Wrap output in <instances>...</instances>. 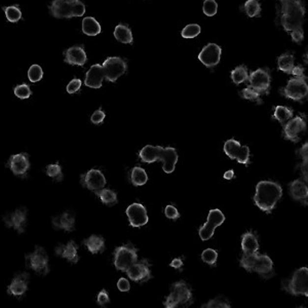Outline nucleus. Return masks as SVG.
I'll return each mask as SVG.
<instances>
[{
    "label": "nucleus",
    "instance_id": "47",
    "mask_svg": "<svg viewBox=\"0 0 308 308\" xmlns=\"http://www.w3.org/2000/svg\"><path fill=\"white\" fill-rule=\"evenodd\" d=\"M203 14L208 17H214L218 10V4L215 0H205L202 5Z\"/></svg>",
    "mask_w": 308,
    "mask_h": 308
},
{
    "label": "nucleus",
    "instance_id": "38",
    "mask_svg": "<svg viewBox=\"0 0 308 308\" xmlns=\"http://www.w3.org/2000/svg\"><path fill=\"white\" fill-rule=\"evenodd\" d=\"M5 17L8 22L10 23H17L22 19V11L17 5H10V6H4L2 7Z\"/></svg>",
    "mask_w": 308,
    "mask_h": 308
},
{
    "label": "nucleus",
    "instance_id": "33",
    "mask_svg": "<svg viewBox=\"0 0 308 308\" xmlns=\"http://www.w3.org/2000/svg\"><path fill=\"white\" fill-rule=\"evenodd\" d=\"M131 181L134 186L145 185L148 181L146 170L140 167H135L131 172Z\"/></svg>",
    "mask_w": 308,
    "mask_h": 308
},
{
    "label": "nucleus",
    "instance_id": "3",
    "mask_svg": "<svg viewBox=\"0 0 308 308\" xmlns=\"http://www.w3.org/2000/svg\"><path fill=\"white\" fill-rule=\"evenodd\" d=\"M304 17L305 7L301 0H295L293 2L281 5L280 22L287 32L302 28Z\"/></svg>",
    "mask_w": 308,
    "mask_h": 308
},
{
    "label": "nucleus",
    "instance_id": "14",
    "mask_svg": "<svg viewBox=\"0 0 308 308\" xmlns=\"http://www.w3.org/2000/svg\"><path fill=\"white\" fill-rule=\"evenodd\" d=\"M250 86L261 95H267L270 89L271 76L266 69H257L249 75Z\"/></svg>",
    "mask_w": 308,
    "mask_h": 308
},
{
    "label": "nucleus",
    "instance_id": "17",
    "mask_svg": "<svg viewBox=\"0 0 308 308\" xmlns=\"http://www.w3.org/2000/svg\"><path fill=\"white\" fill-rule=\"evenodd\" d=\"M222 49L216 43H209L198 55V60L208 68H213L220 63Z\"/></svg>",
    "mask_w": 308,
    "mask_h": 308
},
{
    "label": "nucleus",
    "instance_id": "12",
    "mask_svg": "<svg viewBox=\"0 0 308 308\" xmlns=\"http://www.w3.org/2000/svg\"><path fill=\"white\" fill-rule=\"evenodd\" d=\"M224 152L230 159H235L239 164L248 166L250 164V148L242 146L234 139L227 140L224 144Z\"/></svg>",
    "mask_w": 308,
    "mask_h": 308
},
{
    "label": "nucleus",
    "instance_id": "35",
    "mask_svg": "<svg viewBox=\"0 0 308 308\" xmlns=\"http://www.w3.org/2000/svg\"><path fill=\"white\" fill-rule=\"evenodd\" d=\"M231 79L235 84H241L245 82H248L249 81L248 68L244 65L236 67L234 70L231 71Z\"/></svg>",
    "mask_w": 308,
    "mask_h": 308
},
{
    "label": "nucleus",
    "instance_id": "11",
    "mask_svg": "<svg viewBox=\"0 0 308 308\" xmlns=\"http://www.w3.org/2000/svg\"><path fill=\"white\" fill-rule=\"evenodd\" d=\"M225 221V216L219 209H213L209 212L208 220L198 230L201 241H209L214 235L217 227L222 225Z\"/></svg>",
    "mask_w": 308,
    "mask_h": 308
},
{
    "label": "nucleus",
    "instance_id": "42",
    "mask_svg": "<svg viewBox=\"0 0 308 308\" xmlns=\"http://www.w3.org/2000/svg\"><path fill=\"white\" fill-rule=\"evenodd\" d=\"M242 97L246 100L252 101L257 103V104H261L262 100H261V94H259L257 90H255L254 88H252L251 86H248L246 88H244L241 93Z\"/></svg>",
    "mask_w": 308,
    "mask_h": 308
},
{
    "label": "nucleus",
    "instance_id": "8",
    "mask_svg": "<svg viewBox=\"0 0 308 308\" xmlns=\"http://www.w3.org/2000/svg\"><path fill=\"white\" fill-rule=\"evenodd\" d=\"M25 260L27 267L35 271L38 275L47 276L50 272L49 256L43 248L37 246L34 252L25 256Z\"/></svg>",
    "mask_w": 308,
    "mask_h": 308
},
{
    "label": "nucleus",
    "instance_id": "48",
    "mask_svg": "<svg viewBox=\"0 0 308 308\" xmlns=\"http://www.w3.org/2000/svg\"><path fill=\"white\" fill-rule=\"evenodd\" d=\"M72 16L75 18L83 17L85 14V5L81 1V0H70Z\"/></svg>",
    "mask_w": 308,
    "mask_h": 308
},
{
    "label": "nucleus",
    "instance_id": "51",
    "mask_svg": "<svg viewBox=\"0 0 308 308\" xmlns=\"http://www.w3.org/2000/svg\"><path fill=\"white\" fill-rule=\"evenodd\" d=\"M105 117H106V113L102 109H98L93 113V115L90 116V121H92L94 124H101L103 121H104Z\"/></svg>",
    "mask_w": 308,
    "mask_h": 308
},
{
    "label": "nucleus",
    "instance_id": "18",
    "mask_svg": "<svg viewBox=\"0 0 308 308\" xmlns=\"http://www.w3.org/2000/svg\"><path fill=\"white\" fill-rule=\"evenodd\" d=\"M125 272L128 273L129 279L136 282H145L151 279L150 264L145 259L137 261Z\"/></svg>",
    "mask_w": 308,
    "mask_h": 308
},
{
    "label": "nucleus",
    "instance_id": "16",
    "mask_svg": "<svg viewBox=\"0 0 308 308\" xmlns=\"http://www.w3.org/2000/svg\"><path fill=\"white\" fill-rule=\"evenodd\" d=\"M106 178L100 169H89L84 176H82V184L88 190L97 192L106 186Z\"/></svg>",
    "mask_w": 308,
    "mask_h": 308
},
{
    "label": "nucleus",
    "instance_id": "36",
    "mask_svg": "<svg viewBox=\"0 0 308 308\" xmlns=\"http://www.w3.org/2000/svg\"><path fill=\"white\" fill-rule=\"evenodd\" d=\"M294 115V111L286 106H277L275 109V114H273V118L280 121V123L287 122L290 120Z\"/></svg>",
    "mask_w": 308,
    "mask_h": 308
},
{
    "label": "nucleus",
    "instance_id": "7",
    "mask_svg": "<svg viewBox=\"0 0 308 308\" xmlns=\"http://www.w3.org/2000/svg\"><path fill=\"white\" fill-rule=\"evenodd\" d=\"M138 260V249L133 245H123L114 251V265L119 271L125 272Z\"/></svg>",
    "mask_w": 308,
    "mask_h": 308
},
{
    "label": "nucleus",
    "instance_id": "39",
    "mask_svg": "<svg viewBox=\"0 0 308 308\" xmlns=\"http://www.w3.org/2000/svg\"><path fill=\"white\" fill-rule=\"evenodd\" d=\"M307 151H308V144L305 143L301 148L300 150L298 151L302 162H301V165H300V168H301V173H302V176H303V179H304V182L305 183H307V180H308V170H307V167H308V156H307Z\"/></svg>",
    "mask_w": 308,
    "mask_h": 308
},
{
    "label": "nucleus",
    "instance_id": "21",
    "mask_svg": "<svg viewBox=\"0 0 308 308\" xmlns=\"http://www.w3.org/2000/svg\"><path fill=\"white\" fill-rule=\"evenodd\" d=\"M28 283H29V275L27 272L20 273V275L16 276L14 280H11L10 284L7 288V293L15 297H21V296L25 295V293L28 290Z\"/></svg>",
    "mask_w": 308,
    "mask_h": 308
},
{
    "label": "nucleus",
    "instance_id": "43",
    "mask_svg": "<svg viewBox=\"0 0 308 308\" xmlns=\"http://www.w3.org/2000/svg\"><path fill=\"white\" fill-rule=\"evenodd\" d=\"M42 77H43V71H42V68L39 65L34 64L29 68L28 78L31 83H38L41 81Z\"/></svg>",
    "mask_w": 308,
    "mask_h": 308
},
{
    "label": "nucleus",
    "instance_id": "9",
    "mask_svg": "<svg viewBox=\"0 0 308 308\" xmlns=\"http://www.w3.org/2000/svg\"><path fill=\"white\" fill-rule=\"evenodd\" d=\"M281 95L288 99L301 102L308 95L306 77H294L290 79L288 84L281 89Z\"/></svg>",
    "mask_w": 308,
    "mask_h": 308
},
{
    "label": "nucleus",
    "instance_id": "31",
    "mask_svg": "<svg viewBox=\"0 0 308 308\" xmlns=\"http://www.w3.org/2000/svg\"><path fill=\"white\" fill-rule=\"evenodd\" d=\"M295 68L294 56L290 53L282 54L278 59V69L283 73L292 74Z\"/></svg>",
    "mask_w": 308,
    "mask_h": 308
},
{
    "label": "nucleus",
    "instance_id": "10",
    "mask_svg": "<svg viewBox=\"0 0 308 308\" xmlns=\"http://www.w3.org/2000/svg\"><path fill=\"white\" fill-rule=\"evenodd\" d=\"M105 79L110 83H115L128 70L127 62L118 56L107 58L102 65Z\"/></svg>",
    "mask_w": 308,
    "mask_h": 308
},
{
    "label": "nucleus",
    "instance_id": "2",
    "mask_svg": "<svg viewBox=\"0 0 308 308\" xmlns=\"http://www.w3.org/2000/svg\"><path fill=\"white\" fill-rule=\"evenodd\" d=\"M282 196L281 186L273 181H260L256 186L254 201L263 212L270 214Z\"/></svg>",
    "mask_w": 308,
    "mask_h": 308
},
{
    "label": "nucleus",
    "instance_id": "4",
    "mask_svg": "<svg viewBox=\"0 0 308 308\" xmlns=\"http://www.w3.org/2000/svg\"><path fill=\"white\" fill-rule=\"evenodd\" d=\"M241 266L249 272H257L262 278H269L273 271V262L267 255L245 254L241 259Z\"/></svg>",
    "mask_w": 308,
    "mask_h": 308
},
{
    "label": "nucleus",
    "instance_id": "25",
    "mask_svg": "<svg viewBox=\"0 0 308 308\" xmlns=\"http://www.w3.org/2000/svg\"><path fill=\"white\" fill-rule=\"evenodd\" d=\"M289 192L290 196L294 200L302 202L303 204H307L308 197V188L304 181L295 180L289 184Z\"/></svg>",
    "mask_w": 308,
    "mask_h": 308
},
{
    "label": "nucleus",
    "instance_id": "19",
    "mask_svg": "<svg viewBox=\"0 0 308 308\" xmlns=\"http://www.w3.org/2000/svg\"><path fill=\"white\" fill-rule=\"evenodd\" d=\"M125 213H127V216L130 221V225L132 227H136V228L142 227L146 225L148 221H149L147 210L141 203H138V202L132 203L131 205H129Z\"/></svg>",
    "mask_w": 308,
    "mask_h": 308
},
{
    "label": "nucleus",
    "instance_id": "37",
    "mask_svg": "<svg viewBox=\"0 0 308 308\" xmlns=\"http://www.w3.org/2000/svg\"><path fill=\"white\" fill-rule=\"evenodd\" d=\"M246 14L250 18L259 17L261 14V5L258 2V0H247V2L244 5Z\"/></svg>",
    "mask_w": 308,
    "mask_h": 308
},
{
    "label": "nucleus",
    "instance_id": "32",
    "mask_svg": "<svg viewBox=\"0 0 308 308\" xmlns=\"http://www.w3.org/2000/svg\"><path fill=\"white\" fill-rule=\"evenodd\" d=\"M114 37L121 43H133V33L127 25H117L114 30Z\"/></svg>",
    "mask_w": 308,
    "mask_h": 308
},
{
    "label": "nucleus",
    "instance_id": "45",
    "mask_svg": "<svg viewBox=\"0 0 308 308\" xmlns=\"http://www.w3.org/2000/svg\"><path fill=\"white\" fill-rule=\"evenodd\" d=\"M217 259H218V253L214 249H205L201 253V260L209 265H215Z\"/></svg>",
    "mask_w": 308,
    "mask_h": 308
},
{
    "label": "nucleus",
    "instance_id": "30",
    "mask_svg": "<svg viewBox=\"0 0 308 308\" xmlns=\"http://www.w3.org/2000/svg\"><path fill=\"white\" fill-rule=\"evenodd\" d=\"M83 32L88 36H96L101 33L100 23L93 17H86L83 20Z\"/></svg>",
    "mask_w": 308,
    "mask_h": 308
},
{
    "label": "nucleus",
    "instance_id": "13",
    "mask_svg": "<svg viewBox=\"0 0 308 308\" xmlns=\"http://www.w3.org/2000/svg\"><path fill=\"white\" fill-rule=\"evenodd\" d=\"M306 132V121L301 116L292 117L283 125V137L284 139L297 143L301 140L302 136Z\"/></svg>",
    "mask_w": 308,
    "mask_h": 308
},
{
    "label": "nucleus",
    "instance_id": "23",
    "mask_svg": "<svg viewBox=\"0 0 308 308\" xmlns=\"http://www.w3.org/2000/svg\"><path fill=\"white\" fill-rule=\"evenodd\" d=\"M50 10L53 17L56 19L73 18L70 0H53Z\"/></svg>",
    "mask_w": 308,
    "mask_h": 308
},
{
    "label": "nucleus",
    "instance_id": "27",
    "mask_svg": "<svg viewBox=\"0 0 308 308\" xmlns=\"http://www.w3.org/2000/svg\"><path fill=\"white\" fill-rule=\"evenodd\" d=\"M86 54L83 47L75 45L65 52V62L69 65L84 66L86 63Z\"/></svg>",
    "mask_w": 308,
    "mask_h": 308
},
{
    "label": "nucleus",
    "instance_id": "29",
    "mask_svg": "<svg viewBox=\"0 0 308 308\" xmlns=\"http://www.w3.org/2000/svg\"><path fill=\"white\" fill-rule=\"evenodd\" d=\"M84 245L94 255L103 253L105 251V239L99 235H90L88 238L84 239Z\"/></svg>",
    "mask_w": 308,
    "mask_h": 308
},
{
    "label": "nucleus",
    "instance_id": "54",
    "mask_svg": "<svg viewBox=\"0 0 308 308\" xmlns=\"http://www.w3.org/2000/svg\"><path fill=\"white\" fill-rule=\"evenodd\" d=\"M117 288L120 292H129L130 289H131V284H130V281L124 279V278H121L118 280L117 281Z\"/></svg>",
    "mask_w": 308,
    "mask_h": 308
},
{
    "label": "nucleus",
    "instance_id": "58",
    "mask_svg": "<svg viewBox=\"0 0 308 308\" xmlns=\"http://www.w3.org/2000/svg\"><path fill=\"white\" fill-rule=\"evenodd\" d=\"M280 1L281 5H282V4H287V3L293 2V1H295V0H280Z\"/></svg>",
    "mask_w": 308,
    "mask_h": 308
},
{
    "label": "nucleus",
    "instance_id": "52",
    "mask_svg": "<svg viewBox=\"0 0 308 308\" xmlns=\"http://www.w3.org/2000/svg\"><path fill=\"white\" fill-rule=\"evenodd\" d=\"M97 301H98V304L102 307H106L109 302H110V299H109V295L108 293L106 292V290H102L99 294H98V297H97Z\"/></svg>",
    "mask_w": 308,
    "mask_h": 308
},
{
    "label": "nucleus",
    "instance_id": "46",
    "mask_svg": "<svg viewBox=\"0 0 308 308\" xmlns=\"http://www.w3.org/2000/svg\"><path fill=\"white\" fill-rule=\"evenodd\" d=\"M14 93L15 95L19 98V99H22V100H25V99H28L30 98L32 92H31V88L28 84H19L17 85L15 88H14Z\"/></svg>",
    "mask_w": 308,
    "mask_h": 308
},
{
    "label": "nucleus",
    "instance_id": "1",
    "mask_svg": "<svg viewBox=\"0 0 308 308\" xmlns=\"http://www.w3.org/2000/svg\"><path fill=\"white\" fill-rule=\"evenodd\" d=\"M141 161L146 164H153L155 162H163V169L167 174H172L178 163V153L173 147H162L146 145L139 153Z\"/></svg>",
    "mask_w": 308,
    "mask_h": 308
},
{
    "label": "nucleus",
    "instance_id": "34",
    "mask_svg": "<svg viewBox=\"0 0 308 308\" xmlns=\"http://www.w3.org/2000/svg\"><path fill=\"white\" fill-rule=\"evenodd\" d=\"M96 193V196L100 197V199L102 200V202L106 204V205H109V207H111V205H114L117 203V196L116 193L110 190V189H101Z\"/></svg>",
    "mask_w": 308,
    "mask_h": 308
},
{
    "label": "nucleus",
    "instance_id": "57",
    "mask_svg": "<svg viewBox=\"0 0 308 308\" xmlns=\"http://www.w3.org/2000/svg\"><path fill=\"white\" fill-rule=\"evenodd\" d=\"M233 177H234V172H233V169L227 170V172L224 174V179H226V180H231Z\"/></svg>",
    "mask_w": 308,
    "mask_h": 308
},
{
    "label": "nucleus",
    "instance_id": "55",
    "mask_svg": "<svg viewBox=\"0 0 308 308\" xmlns=\"http://www.w3.org/2000/svg\"><path fill=\"white\" fill-rule=\"evenodd\" d=\"M169 266L173 267V268H176V269H181L182 267H183V261H182V259H180V258H176L172 262H170Z\"/></svg>",
    "mask_w": 308,
    "mask_h": 308
},
{
    "label": "nucleus",
    "instance_id": "53",
    "mask_svg": "<svg viewBox=\"0 0 308 308\" xmlns=\"http://www.w3.org/2000/svg\"><path fill=\"white\" fill-rule=\"evenodd\" d=\"M291 36H292V39L297 42V43H300L301 41H303L304 39V32H303V29L302 28H298V29H295L293 31H291Z\"/></svg>",
    "mask_w": 308,
    "mask_h": 308
},
{
    "label": "nucleus",
    "instance_id": "24",
    "mask_svg": "<svg viewBox=\"0 0 308 308\" xmlns=\"http://www.w3.org/2000/svg\"><path fill=\"white\" fill-rule=\"evenodd\" d=\"M52 223L56 229H63L67 232H71L75 229V215L70 212H65L54 217Z\"/></svg>",
    "mask_w": 308,
    "mask_h": 308
},
{
    "label": "nucleus",
    "instance_id": "41",
    "mask_svg": "<svg viewBox=\"0 0 308 308\" xmlns=\"http://www.w3.org/2000/svg\"><path fill=\"white\" fill-rule=\"evenodd\" d=\"M201 31V28L199 25L197 24H189L186 27H184V29L182 30L181 35L183 38L186 39H191V38H196V36L199 35V33Z\"/></svg>",
    "mask_w": 308,
    "mask_h": 308
},
{
    "label": "nucleus",
    "instance_id": "56",
    "mask_svg": "<svg viewBox=\"0 0 308 308\" xmlns=\"http://www.w3.org/2000/svg\"><path fill=\"white\" fill-rule=\"evenodd\" d=\"M292 74L296 77H304V68L301 66H295Z\"/></svg>",
    "mask_w": 308,
    "mask_h": 308
},
{
    "label": "nucleus",
    "instance_id": "28",
    "mask_svg": "<svg viewBox=\"0 0 308 308\" xmlns=\"http://www.w3.org/2000/svg\"><path fill=\"white\" fill-rule=\"evenodd\" d=\"M242 250L244 254H254L259 251V242L253 232H246L242 236Z\"/></svg>",
    "mask_w": 308,
    "mask_h": 308
},
{
    "label": "nucleus",
    "instance_id": "40",
    "mask_svg": "<svg viewBox=\"0 0 308 308\" xmlns=\"http://www.w3.org/2000/svg\"><path fill=\"white\" fill-rule=\"evenodd\" d=\"M202 308H230V302L228 301L223 296H218L215 299L210 300L208 303H205L201 306Z\"/></svg>",
    "mask_w": 308,
    "mask_h": 308
},
{
    "label": "nucleus",
    "instance_id": "26",
    "mask_svg": "<svg viewBox=\"0 0 308 308\" xmlns=\"http://www.w3.org/2000/svg\"><path fill=\"white\" fill-rule=\"evenodd\" d=\"M77 250H78L77 245L73 241H70L69 243H67V245L61 244L56 247V255L66 259L67 261H69L71 264H76L79 261V257L77 255Z\"/></svg>",
    "mask_w": 308,
    "mask_h": 308
},
{
    "label": "nucleus",
    "instance_id": "20",
    "mask_svg": "<svg viewBox=\"0 0 308 308\" xmlns=\"http://www.w3.org/2000/svg\"><path fill=\"white\" fill-rule=\"evenodd\" d=\"M8 167L11 172L17 176H24L30 168V163L27 154L18 153L11 155L8 159Z\"/></svg>",
    "mask_w": 308,
    "mask_h": 308
},
{
    "label": "nucleus",
    "instance_id": "15",
    "mask_svg": "<svg viewBox=\"0 0 308 308\" xmlns=\"http://www.w3.org/2000/svg\"><path fill=\"white\" fill-rule=\"evenodd\" d=\"M3 222L6 227L14 228L17 232L23 233L27 224V209L20 208L14 212L7 213L3 217Z\"/></svg>",
    "mask_w": 308,
    "mask_h": 308
},
{
    "label": "nucleus",
    "instance_id": "50",
    "mask_svg": "<svg viewBox=\"0 0 308 308\" xmlns=\"http://www.w3.org/2000/svg\"><path fill=\"white\" fill-rule=\"evenodd\" d=\"M165 214H166V217L170 220H177L180 218V213L179 211L174 207V205H167L166 209H165Z\"/></svg>",
    "mask_w": 308,
    "mask_h": 308
},
{
    "label": "nucleus",
    "instance_id": "22",
    "mask_svg": "<svg viewBox=\"0 0 308 308\" xmlns=\"http://www.w3.org/2000/svg\"><path fill=\"white\" fill-rule=\"evenodd\" d=\"M105 79L104 71L103 68L99 64H95L89 68V70L85 74L84 84L87 87L92 88H100L103 84V81Z\"/></svg>",
    "mask_w": 308,
    "mask_h": 308
},
{
    "label": "nucleus",
    "instance_id": "49",
    "mask_svg": "<svg viewBox=\"0 0 308 308\" xmlns=\"http://www.w3.org/2000/svg\"><path fill=\"white\" fill-rule=\"evenodd\" d=\"M82 85H83V82L81 81V79L74 78L69 84H68V85L66 87L67 93L68 94H75L78 92L79 89H81Z\"/></svg>",
    "mask_w": 308,
    "mask_h": 308
},
{
    "label": "nucleus",
    "instance_id": "5",
    "mask_svg": "<svg viewBox=\"0 0 308 308\" xmlns=\"http://www.w3.org/2000/svg\"><path fill=\"white\" fill-rule=\"evenodd\" d=\"M193 303L192 292L188 284L180 280L172 284L170 287V293L167 297L164 305L167 308H176V307H187Z\"/></svg>",
    "mask_w": 308,
    "mask_h": 308
},
{
    "label": "nucleus",
    "instance_id": "6",
    "mask_svg": "<svg viewBox=\"0 0 308 308\" xmlns=\"http://www.w3.org/2000/svg\"><path fill=\"white\" fill-rule=\"evenodd\" d=\"M282 287L293 296L303 295L308 297V269L301 267L296 270L289 280L282 281Z\"/></svg>",
    "mask_w": 308,
    "mask_h": 308
},
{
    "label": "nucleus",
    "instance_id": "44",
    "mask_svg": "<svg viewBox=\"0 0 308 308\" xmlns=\"http://www.w3.org/2000/svg\"><path fill=\"white\" fill-rule=\"evenodd\" d=\"M45 173L47 175L53 179H55L56 181H62L63 180V174H62V168L59 164H54V165H50L47 167V169H45Z\"/></svg>",
    "mask_w": 308,
    "mask_h": 308
}]
</instances>
